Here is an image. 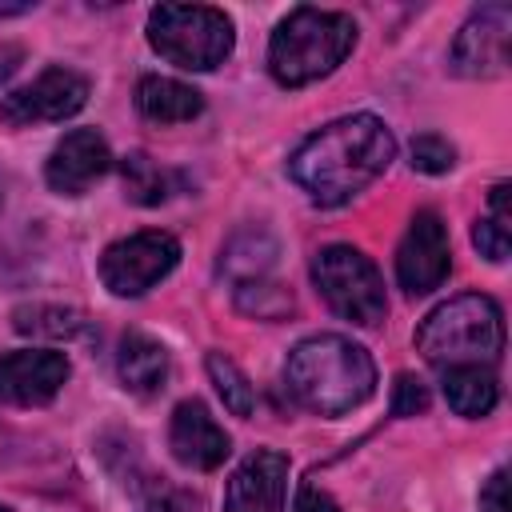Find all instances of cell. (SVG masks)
Returning a JSON list of instances; mask_svg holds the SVG:
<instances>
[{"label":"cell","instance_id":"cell-12","mask_svg":"<svg viewBox=\"0 0 512 512\" xmlns=\"http://www.w3.org/2000/svg\"><path fill=\"white\" fill-rule=\"evenodd\" d=\"M112 168V152L96 128H72L48 156L44 180L60 196H80L88 192L104 172Z\"/></svg>","mask_w":512,"mask_h":512},{"label":"cell","instance_id":"cell-24","mask_svg":"<svg viewBox=\"0 0 512 512\" xmlns=\"http://www.w3.org/2000/svg\"><path fill=\"white\" fill-rule=\"evenodd\" d=\"M428 408V388L416 376H396L392 384V416H416Z\"/></svg>","mask_w":512,"mask_h":512},{"label":"cell","instance_id":"cell-26","mask_svg":"<svg viewBox=\"0 0 512 512\" xmlns=\"http://www.w3.org/2000/svg\"><path fill=\"white\" fill-rule=\"evenodd\" d=\"M292 512H340V504L324 492V488H316V484H300L296 488V504H292Z\"/></svg>","mask_w":512,"mask_h":512},{"label":"cell","instance_id":"cell-4","mask_svg":"<svg viewBox=\"0 0 512 512\" xmlns=\"http://www.w3.org/2000/svg\"><path fill=\"white\" fill-rule=\"evenodd\" d=\"M416 352L436 368L492 364L504 352V312L484 292H460L436 304L416 328Z\"/></svg>","mask_w":512,"mask_h":512},{"label":"cell","instance_id":"cell-23","mask_svg":"<svg viewBox=\"0 0 512 512\" xmlns=\"http://www.w3.org/2000/svg\"><path fill=\"white\" fill-rule=\"evenodd\" d=\"M452 164H456V148H452L444 136L424 132V136L412 140V168H416V172L440 176V172H448Z\"/></svg>","mask_w":512,"mask_h":512},{"label":"cell","instance_id":"cell-21","mask_svg":"<svg viewBox=\"0 0 512 512\" xmlns=\"http://www.w3.org/2000/svg\"><path fill=\"white\" fill-rule=\"evenodd\" d=\"M292 292L276 280H264V276H252V280H240L236 284V308L244 316H256V320H284L292 312Z\"/></svg>","mask_w":512,"mask_h":512},{"label":"cell","instance_id":"cell-5","mask_svg":"<svg viewBox=\"0 0 512 512\" xmlns=\"http://www.w3.org/2000/svg\"><path fill=\"white\" fill-rule=\"evenodd\" d=\"M148 44L188 72H212L232 56L236 32L220 8L208 4H156L148 12Z\"/></svg>","mask_w":512,"mask_h":512},{"label":"cell","instance_id":"cell-14","mask_svg":"<svg viewBox=\"0 0 512 512\" xmlns=\"http://www.w3.org/2000/svg\"><path fill=\"white\" fill-rule=\"evenodd\" d=\"M288 492V456L264 448L252 452L228 480L224 512H284Z\"/></svg>","mask_w":512,"mask_h":512},{"label":"cell","instance_id":"cell-18","mask_svg":"<svg viewBox=\"0 0 512 512\" xmlns=\"http://www.w3.org/2000/svg\"><path fill=\"white\" fill-rule=\"evenodd\" d=\"M12 328L20 336H44V340H76L92 332V320L64 304H20L12 312Z\"/></svg>","mask_w":512,"mask_h":512},{"label":"cell","instance_id":"cell-10","mask_svg":"<svg viewBox=\"0 0 512 512\" xmlns=\"http://www.w3.org/2000/svg\"><path fill=\"white\" fill-rule=\"evenodd\" d=\"M448 268H452L448 228L432 208H424L412 216V224L396 248V280L408 296H424L444 284Z\"/></svg>","mask_w":512,"mask_h":512},{"label":"cell","instance_id":"cell-8","mask_svg":"<svg viewBox=\"0 0 512 512\" xmlns=\"http://www.w3.org/2000/svg\"><path fill=\"white\" fill-rule=\"evenodd\" d=\"M508 44H512V8L508 4H484L456 32L448 64H452L456 76L496 80V76L508 72V60H512Z\"/></svg>","mask_w":512,"mask_h":512},{"label":"cell","instance_id":"cell-30","mask_svg":"<svg viewBox=\"0 0 512 512\" xmlns=\"http://www.w3.org/2000/svg\"><path fill=\"white\" fill-rule=\"evenodd\" d=\"M0 200H4V188H0Z\"/></svg>","mask_w":512,"mask_h":512},{"label":"cell","instance_id":"cell-22","mask_svg":"<svg viewBox=\"0 0 512 512\" xmlns=\"http://www.w3.org/2000/svg\"><path fill=\"white\" fill-rule=\"evenodd\" d=\"M204 368H208V376H212V384H216L224 408H228L232 416H252V408H256V392H252L248 376L236 368V360L224 356V352H208Z\"/></svg>","mask_w":512,"mask_h":512},{"label":"cell","instance_id":"cell-15","mask_svg":"<svg viewBox=\"0 0 512 512\" xmlns=\"http://www.w3.org/2000/svg\"><path fill=\"white\" fill-rule=\"evenodd\" d=\"M116 368H120V380L128 392L136 396H152L164 388L168 380V352L160 340L144 336V332H124L120 336V352H116Z\"/></svg>","mask_w":512,"mask_h":512},{"label":"cell","instance_id":"cell-9","mask_svg":"<svg viewBox=\"0 0 512 512\" xmlns=\"http://www.w3.org/2000/svg\"><path fill=\"white\" fill-rule=\"evenodd\" d=\"M84 104H88V76L72 68H44L32 84L0 100V120L12 128H28V124H48V120H68Z\"/></svg>","mask_w":512,"mask_h":512},{"label":"cell","instance_id":"cell-19","mask_svg":"<svg viewBox=\"0 0 512 512\" xmlns=\"http://www.w3.org/2000/svg\"><path fill=\"white\" fill-rule=\"evenodd\" d=\"M508 184L500 180L492 192H488V216L484 220H476V228H472V244L480 248V256L484 260H492V264H500V260H508V252H512V212H508Z\"/></svg>","mask_w":512,"mask_h":512},{"label":"cell","instance_id":"cell-25","mask_svg":"<svg viewBox=\"0 0 512 512\" xmlns=\"http://www.w3.org/2000/svg\"><path fill=\"white\" fill-rule=\"evenodd\" d=\"M480 512H512L508 508V472L496 468L480 488Z\"/></svg>","mask_w":512,"mask_h":512},{"label":"cell","instance_id":"cell-27","mask_svg":"<svg viewBox=\"0 0 512 512\" xmlns=\"http://www.w3.org/2000/svg\"><path fill=\"white\" fill-rule=\"evenodd\" d=\"M20 60H24V52H20V44H0V84L20 68Z\"/></svg>","mask_w":512,"mask_h":512},{"label":"cell","instance_id":"cell-29","mask_svg":"<svg viewBox=\"0 0 512 512\" xmlns=\"http://www.w3.org/2000/svg\"><path fill=\"white\" fill-rule=\"evenodd\" d=\"M0 512H8V508H4V504H0Z\"/></svg>","mask_w":512,"mask_h":512},{"label":"cell","instance_id":"cell-6","mask_svg":"<svg viewBox=\"0 0 512 512\" xmlns=\"http://www.w3.org/2000/svg\"><path fill=\"white\" fill-rule=\"evenodd\" d=\"M312 280H316V292L328 300V308L352 324L372 328L388 312V296L376 264L352 244L320 248L312 256Z\"/></svg>","mask_w":512,"mask_h":512},{"label":"cell","instance_id":"cell-1","mask_svg":"<svg viewBox=\"0 0 512 512\" xmlns=\"http://www.w3.org/2000/svg\"><path fill=\"white\" fill-rule=\"evenodd\" d=\"M396 156L388 124L372 112L340 116L316 128L288 160V176L308 192L312 204L336 208L364 192Z\"/></svg>","mask_w":512,"mask_h":512},{"label":"cell","instance_id":"cell-17","mask_svg":"<svg viewBox=\"0 0 512 512\" xmlns=\"http://www.w3.org/2000/svg\"><path fill=\"white\" fill-rule=\"evenodd\" d=\"M444 400L456 416H488L500 400V380L488 364H456L444 368Z\"/></svg>","mask_w":512,"mask_h":512},{"label":"cell","instance_id":"cell-20","mask_svg":"<svg viewBox=\"0 0 512 512\" xmlns=\"http://www.w3.org/2000/svg\"><path fill=\"white\" fill-rule=\"evenodd\" d=\"M120 176H124V196H128L132 204H140V208L164 204L168 192H172L168 172H164L156 160H148L144 152H128V156L120 160Z\"/></svg>","mask_w":512,"mask_h":512},{"label":"cell","instance_id":"cell-16","mask_svg":"<svg viewBox=\"0 0 512 512\" xmlns=\"http://www.w3.org/2000/svg\"><path fill=\"white\" fill-rule=\"evenodd\" d=\"M136 108L152 124H184L204 112V96L172 76H144L136 84Z\"/></svg>","mask_w":512,"mask_h":512},{"label":"cell","instance_id":"cell-3","mask_svg":"<svg viewBox=\"0 0 512 512\" xmlns=\"http://www.w3.org/2000/svg\"><path fill=\"white\" fill-rule=\"evenodd\" d=\"M356 44V24L344 12L324 8H292L268 44V72L284 88H304L332 68L344 64V56Z\"/></svg>","mask_w":512,"mask_h":512},{"label":"cell","instance_id":"cell-2","mask_svg":"<svg viewBox=\"0 0 512 512\" xmlns=\"http://www.w3.org/2000/svg\"><path fill=\"white\" fill-rule=\"evenodd\" d=\"M284 384L292 400L316 416H348L376 392L372 356L348 336H308L288 352Z\"/></svg>","mask_w":512,"mask_h":512},{"label":"cell","instance_id":"cell-13","mask_svg":"<svg viewBox=\"0 0 512 512\" xmlns=\"http://www.w3.org/2000/svg\"><path fill=\"white\" fill-rule=\"evenodd\" d=\"M168 448H172V456L180 464H188L196 472H212V468H220L228 460L232 440H228V432L216 424V416L200 400H184L172 412Z\"/></svg>","mask_w":512,"mask_h":512},{"label":"cell","instance_id":"cell-11","mask_svg":"<svg viewBox=\"0 0 512 512\" xmlns=\"http://www.w3.org/2000/svg\"><path fill=\"white\" fill-rule=\"evenodd\" d=\"M68 356L48 348H24L0 356V400L16 408H40L48 404L64 380H68Z\"/></svg>","mask_w":512,"mask_h":512},{"label":"cell","instance_id":"cell-7","mask_svg":"<svg viewBox=\"0 0 512 512\" xmlns=\"http://www.w3.org/2000/svg\"><path fill=\"white\" fill-rule=\"evenodd\" d=\"M180 260V240L160 228L132 232L104 248L100 256V280L112 296H140L152 284H160Z\"/></svg>","mask_w":512,"mask_h":512},{"label":"cell","instance_id":"cell-28","mask_svg":"<svg viewBox=\"0 0 512 512\" xmlns=\"http://www.w3.org/2000/svg\"><path fill=\"white\" fill-rule=\"evenodd\" d=\"M20 12H32V4H0V16H20Z\"/></svg>","mask_w":512,"mask_h":512}]
</instances>
